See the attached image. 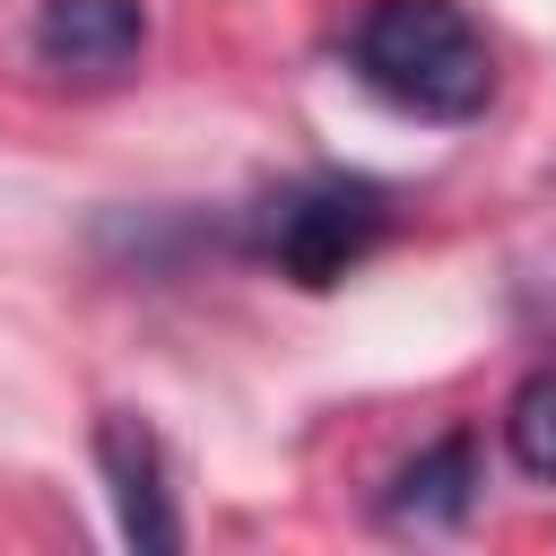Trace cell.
<instances>
[{
    "label": "cell",
    "instance_id": "3",
    "mask_svg": "<svg viewBox=\"0 0 556 556\" xmlns=\"http://www.w3.org/2000/svg\"><path fill=\"white\" fill-rule=\"evenodd\" d=\"M96 469L113 486V513H122V539L148 547V556H174L182 547V513H174V486H165V443L148 417L113 408L96 426Z\"/></svg>",
    "mask_w": 556,
    "mask_h": 556
},
{
    "label": "cell",
    "instance_id": "1",
    "mask_svg": "<svg viewBox=\"0 0 556 556\" xmlns=\"http://www.w3.org/2000/svg\"><path fill=\"white\" fill-rule=\"evenodd\" d=\"M348 70L408 122H478L495 104V43L460 0H365Z\"/></svg>",
    "mask_w": 556,
    "mask_h": 556
},
{
    "label": "cell",
    "instance_id": "6",
    "mask_svg": "<svg viewBox=\"0 0 556 556\" xmlns=\"http://www.w3.org/2000/svg\"><path fill=\"white\" fill-rule=\"evenodd\" d=\"M504 452L521 478H547L556 486V365L530 374L513 400H504Z\"/></svg>",
    "mask_w": 556,
    "mask_h": 556
},
{
    "label": "cell",
    "instance_id": "4",
    "mask_svg": "<svg viewBox=\"0 0 556 556\" xmlns=\"http://www.w3.org/2000/svg\"><path fill=\"white\" fill-rule=\"evenodd\" d=\"M148 43L139 0H43L35 9V61L61 78H122Z\"/></svg>",
    "mask_w": 556,
    "mask_h": 556
},
{
    "label": "cell",
    "instance_id": "2",
    "mask_svg": "<svg viewBox=\"0 0 556 556\" xmlns=\"http://www.w3.org/2000/svg\"><path fill=\"white\" fill-rule=\"evenodd\" d=\"M382 235H391V200L365 174H295L252 208V252L295 287H339Z\"/></svg>",
    "mask_w": 556,
    "mask_h": 556
},
{
    "label": "cell",
    "instance_id": "5",
    "mask_svg": "<svg viewBox=\"0 0 556 556\" xmlns=\"http://www.w3.org/2000/svg\"><path fill=\"white\" fill-rule=\"evenodd\" d=\"M469 504H478V434H443L391 478L382 521L391 530H452V521H469Z\"/></svg>",
    "mask_w": 556,
    "mask_h": 556
}]
</instances>
